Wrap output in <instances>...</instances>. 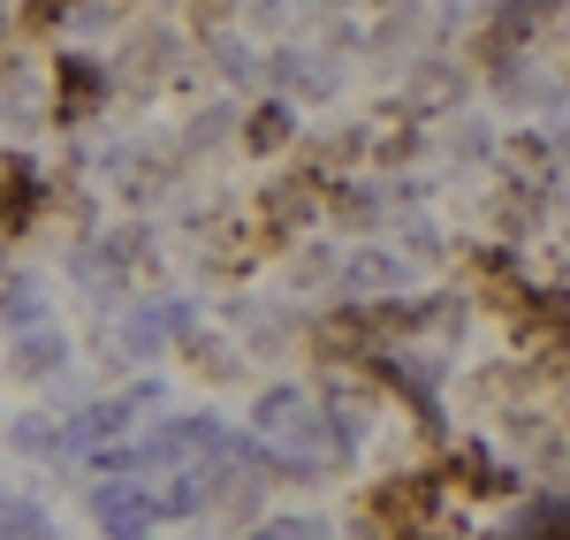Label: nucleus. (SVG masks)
<instances>
[{
    "label": "nucleus",
    "mask_w": 570,
    "mask_h": 540,
    "mask_svg": "<svg viewBox=\"0 0 570 540\" xmlns=\"http://www.w3.org/2000/svg\"><path fill=\"white\" fill-rule=\"evenodd\" d=\"M39 214V168L31 160H0V228H23Z\"/></svg>",
    "instance_id": "1"
}]
</instances>
